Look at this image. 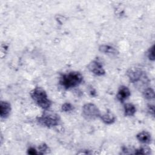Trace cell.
Listing matches in <instances>:
<instances>
[{"mask_svg":"<svg viewBox=\"0 0 155 155\" xmlns=\"http://www.w3.org/2000/svg\"><path fill=\"white\" fill-rule=\"evenodd\" d=\"M27 153L28 154H31V155H35V154H38L37 151L33 147H30L27 150Z\"/></svg>","mask_w":155,"mask_h":155,"instance_id":"cell-18","label":"cell"},{"mask_svg":"<svg viewBox=\"0 0 155 155\" xmlns=\"http://www.w3.org/2000/svg\"><path fill=\"white\" fill-rule=\"evenodd\" d=\"M99 50L104 54H107L110 55H116L119 53L118 51L114 47H113V46H111L109 45H105V44L100 45L99 47Z\"/></svg>","mask_w":155,"mask_h":155,"instance_id":"cell-9","label":"cell"},{"mask_svg":"<svg viewBox=\"0 0 155 155\" xmlns=\"http://www.w3.org/2000/svg\"><path fill=\"white\" fill-rule=\"evenodd\" d=\"M143 96L147 99H154V91L152 88H147L143 91Z\"/></svg>","mask_w":155,"mask_h":155,"instance_id":"cell-13","label":"cell"},{"mask_svg":"<svg viewBox=\"0 0 155 155\" xmlns=\"http://www.w3.org/2000/svg\"><path fill=\"white\" fill-rule=\"evenodd\" d=\"M82 114L87 120H93L100 117L101 116V111L97 107L92 103H87L84 105Z\"/></svg>","mask_w":155,"mask_h":155,"instance_id":"cell-4","label":"cell"},{"mask_svg":"<svg viewBox=\"0 0 155 155\" xmlns=\"http://www.w3.org/2000/svg\"><path fill=\"white\" fill-rule=\"evenodd\" d=\"M87 68L91 73L95 75L103 76L105 74V71L102 63L97 59L93 60L90 63H89Z\"/></svg>","mask_w":155,"mask_h":155,"instance_id":"cell-6","label":"cell"},{"mask_svg":"<svg viewBox=\"0 0 155 155\" xmlns=\"http://www.w3.org/2000/svg\"><path fill=\"white\" fill-rule=\"evenodd\" d=\"M124 114L126 116H131L134 114L136 111L135 106L131 103H127L124 105Z\"/></svg>","mask_w":155,"mask_h":155,"instance_id":"cell-12","label":"cell"},{"mask_svg":"<svg viewBox=\"0 0 155 155\" xmlns=\"http://www.w3.org/2000/svg\"><path fill=\"white\" fill-rule=\"evenodd\" d=\"M148 111L150 114L154 116V107L153 105H148Z\"/></svg>","mask_w":155,"mask_h":155,"instance_id":"cell-19","label":"cell"},{"mask_svg":"<svg viewBox=\"0 0 155 155\" xmlns=\"http://www.w3.org/2000/svg\"><path fill=\"white\" fill-rule=\"evenodd\" d=\"M137 139L143 143H149L151 141V136L150 133L146 131H142L136 135Z\"/></svg>","mask_w":155,"mask_h":155,"instance_id":"cell-10","label":"cell"},{"mask_svg":"<svg viewBox=\"0 0 155 155\" xmlns=\"http://www.w3.org/2000/svg\"><path fill=\"white\" fill-rule=\"evenodd\" d=\"M36 119L39 124L48 128L58 125L61 120L59 114L51 111H45L43 112L42 115L38 117Z\"/></svg>","mask_w":155,"mask_h":155,"instance_id":"cell-3","label":"cell"},{"mask_svg":"<svg viewBox=\"0 0 155 155\" xmlns=\"http://www.w3.org/2000/svg\"><path fill=\"white\" fill-rule=\"evenodd\" d=\"M30 96L35 103L41 108L47 110L51 105L45 91L41 87H36L30 91Z\"/></svg>","mask_w":155,"mask_h":155,"instance_id":"cell-2","label":"cell"},{"mask_svg":"<svg viewBox=\"0 0 155 155\" xmlns=\"http://www.w3.org/2000/svg\"><path fill=\"white\" fill-rule=\"evenodd\" d=\"M151 153V149L148 147H140L135 150L134 154H150Z\"/></svg>","mask_w":155,"mask_h":155,"instance_id":"cell-14","label":"cell"},{"mask_svg":"<svg viewBox=\"0 0 155 155\" xmlns=\"http://www.w3.org/2000/svg\"><path fill=\"white\" fill-rule=\"evenodd\" d=\"M127 76L131 83H136L142 80L145 76V73L139 68L133 67L129 68L127 71Z\"/></svg>","mask_w":155,"mask_h":155,"instance_id":"cell-5","label":"cell"},{"mask_svg":"<svg viewBox=\"0 0 155 155\" xmlns=\"http://www.w3.org/2000/svg\"><path fill=\"white\" fill-rule=\"evenodd\" d=\"M11 105L7 101H1L0 116L1 118H7L11 112Z\"/></svg>","mask_w":155,"mask_h":155,"instance_id":"cell-8","label":"cell"},{"mask_svg":"<svg viewBox=\"0 0 155 155\" xmlns=\"http://www.w3.org/2000/svg\"><path fill=\"white\" fill-rule=\"evenodd\" d=\"M38 150H39V152H38V154H45L46 153L48 150H49V148L47 146V144L43 143L42 144H41L39 147H38Z\"/></svg>","mask_w":155,"mask_h":155,"instance_id":"cell-16","label":"cell"},{"mask_svg":"<svg viewBox=\"0 0 155 155\" xmlns=\"http://www.w3.org/2000/svg\"><path fill=\"white\" fill-rule=\"evenodd\" d=\"M83 80L82 75L78 71H71L63 74L59 79L60 84L65 89L79 85Z\"/></svg>","mask_w":155,"mask_h":155,"instance_id":"cell-1","label":"cell"},{"mask_svg":"<svg viewBox=\"0 0 155 155\" xmlns=\"http://www.w3.org/2000/svg\"><path fill=\"white\" fill-rule=\"evenodd\" d=\"M73 109H74V106L68 102L64 103L61 107L62 111L64 112H69L73 110Z\"/></svg>","mask_w":155,"mask_h":155,"instance_id":"cell-15","label":"cell"},{"mask_svg":"<svg viewBox=\"0 0 155 155\" xmlns=\"http://www.w3.org/2000/svg\"><path fill=\"white\" fill-rule=\"evenodd\" d=\"M148 58L151 61H154L155 56H154V45H153L148 50L147 53Z\"/></svg>","mask_w":155,"mask_h":155,"instance_id":"cell-17","label":"cell"},{"mask_svg":"<svg viewBox=\"0 0 155 155\" xmlns=\"http://www.w3.org/2000/svg\"><path fill=\"white\" fill-rule=\"evenodd\" d=\"M130 95L131 92L129 88L125 85H122L119 87L117 91L116 97L119 101L120 102H124L130 96Z\"/></svg>","mask_w":155,"mask_h":155,"instance_id":"cell-7","label":"cell"},{"mask_svg":"<svg viewBox=\"0 0 155 155\" xmlns=\"http://www.w3.org/2000/svg\"><path fill=\"white\" fill-rule=\"evenodd\" d=\"M100 117L104 123L108 125L114 123L116 120L115 116L110 111H108L106 113L101 115Z\"/></svg>","mask_w":155,"mask_h":155,"instance_id":"cell-11","label":"cell"}]
</instances>
